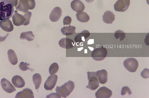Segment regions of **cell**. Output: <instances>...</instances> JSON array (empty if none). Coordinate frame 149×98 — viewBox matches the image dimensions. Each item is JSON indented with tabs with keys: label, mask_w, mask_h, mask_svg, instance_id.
<instances>
[{
	"label": "cell",
	"mask_w": 149,
	"mask_h": 98,
	"mask_svg": "<svg viewBox=\"0 0 149 98\" xmlns=\"http://www.w3.org/2000/svg\"><path fill=\"white\" fill-rule=\"evenodd\" d=\"M14 12V6L10 1L0 0V20L10 19Z\"/></svg>",
	"instance_id": "obj_1"
},
{
	"label": "cell",
	"mask_w": 149,
	"mask_h": 98,
	"mask_svg": "<svg viewBox=\"0 0 149 98\" xmlns=\"http://www.w3.org/2000/svg\"><path fill=\"white\" fill-rule=\"evenodd\" d=\"M74 82L69 81L61 87L57 86L56 91L61 97L66 98L74 90Z\"/></svg>",
	"instance_id": "obj_2"
},
{
	"label": "cell",
	"mask_w": 149,
	"mask_h": 98,
	"mask_svg": "<svg viewBox=\"0 0 149 98\" xmlns=\"http://www.w3.org/2000/svg\"><path fill=\"white\" fill-rule=\"evenodd\" d=\"M16 9L19 11L26 13L29 10H32L35 8V0H19Z\"/></svg>",
	"instance_id": "obj_3"
},
{
	"label": "cell",
	"mask_w": 149,
	"mask_h": 98,
	"mask_svg": "<svg viewBox=\"0 0 149 98\" xmlns=\"http://www.w3.org/2000/svg\"><path fill=\"white\" fill-rule=\"evenodd\" d=\"M88 79L89 82L86 88L91 90H95L99 86V82L97 78V71L96 72H87Z\"/></svg>",
	"instance_id": "obj_4"
},
{
	"label": "cell",
	"mask_w": 149,
	"mask_h": 98,
	"mask_svg": "<svg viewBox=\"0 0 149 98\" xmlns=\"http://www.w3.org/2000/svg\"><path fill=\"white\" fill-rule=\"evenodd\" d=\"M107 50L103 46L97 48L93 50L92 52V57L96 61H102L107 57Z\"/></svg>",
	"instance_id": "obj_5"
},
{
	"label": "cell",
	"mask_w": 149,
	"mask_h": 98,
	"mask_svg": "<svg viewBox=\"0 0 149 98\" xmlns=\"http://www.w3.org/2000/svg\"><path fill=\"white\" fill-rule=\"evenodd\" d=\"M138 62L134 58H129L124 61L123 65L126 70L131 72H135L138 67Z\"/></svg>",
	"instance_id": "obj_6"
},
{
	"label": "cell",
	"mask_w": 149,
	"mask_h": 98,
	"mask_svg": "<svg viewBox=\"0 0 149 98\" xmlns=\"http://www.w3.org/2000/svg\"><path fill=\"white\" fill-rule=\"evenodd\" d=\"M130 4V0H118L114 5L116 11L124 12L128 9Z\"/></svg>",
	"instance_id": "obj_7"
},
{
	"label": "cell",
	"mask_w": 149,
	"mask_h": 98,
	"mask_svg": "<svg viewBox=\"0 0 149 98\" xmlns=\"http://www.w3.org/2000/svg\"><path fill=\"white\" fill-rule=\"evenodd\" d=\"M58 79V76L57 75L54 74L49 76L45 83L44 88L45 89L52 91L55 87Z\"/></svg>",
	"instance_id": "obj_8"
},
{
	"label": "cell",
	"mask_w": 149,
	"mask_h": 98,
	"mask_svg": "<svg viewBox=\"0 0 149 98\" xmlns=\"http://www.w3.org/2000/svg\"><path fill=\"white\" fill-rule=\"evenodd\" d=\"M112 95V92L107 87H102L100 88L95 92V97L97 98H109Z\"/></svg>",
	"instance_id": "obj_9"
},
{
	"label": "cell",
	"mask_w": 149,
	"mask_h": 98,
	"mask_svg": "<svg viewBox=\"0 0 149 98\" xmlns=\"http://www.w3.org/2000/svg\"><path fill=\"white\" fill-rule=\"evenodd\" d=\"M1 84L3 89L8 93H11L16 90L10 82L5 78H3L1 79Z\"/></svg>",
	"instance_id": "obj_10"
},
{
	"label": "cell",
	"mask_w": 149,
	"mask_h": 98,
	"mask_svg": "<svg viewBox=\"0 0 149 98\" xmlns=\"http://www.w3.org/2000/svg\"><path fill=\"white\" fill-rule=\"evenodd\" d=\"M62 10L60 8L56 7L52 10L49 16L51 22H56L58 21L62 16Z\"/></svg>",
	"instance_id": "obj_11"
},
{
	"label": "cell",
	"mask_w": 149,
	"mask_h": 98,
	"mask_svg": "<svg viewBox=\"0 0 149 98\" xmlns=\"http://www.w3.org/2000/svg\"><path fill=\"white\" fill-rule=\"evenodd\" d=\"M12 19L14 25L17 26H19L23 25L26 22V19L24 16L19 14L17 10L15 11V13L12 17Z\"/></svg>",
	"instance_id": "obj_12"
},
{
	"label": "cell",
	"mask_w": 149,
	"mask_h": 98,
	"mask_svg": "<svg viewBox=\"0 0 149 98\" xmlns=\"http://www.w3.org/2000/svg\"><path fill=\"white\" fill-rule=\"evenodd\" d=\"M59 46L65 49H70L74 47V41L70 38H62L58 42Z\"/></svg>",
	"instance_id": "obj_13"
},
{
	"label": "cell",
	"mask_w": 149,
	"mask_h": 98,
	"mask_svg": "<svg viewBox=\"0 0 149 98\" xmlns=\"http://www.w3.org/2000/svg\"><path fill=\"white\" fill-rule=\"evenodd\" d=\"M1 28L8 32H10L14 30V26L11 21L9 19L3 20L0 22Z\"/></svg>",
	"instance_id": "obj_14"
},
{
	"label": "cell",
	"mask_w": 149,
	"mask_h": 98,
	"mask_svg": "<svg viewBox=\"0 0 149 98\" xmlns=\"http://www.w3.org/2000/svg\"><path fill=\"white\" fill-rule=\"evenodd\" d=\"M70 6L73 10L77 13L83 11L85 9L84 5L79 0H74L71 3Z\"/></svg>",
	"instance_id": "obj_15"
},
{
	"label": "cell",
	"mask_w": 149,
	"mask_h": 98,
	"mask_svg": "<svg viewBox=\"0 0 149 98\" xmlns=\"http://www.w3.org/2000/svg\"><path fill=\"white\" fill-rule=\"evenodd\" d=\"M15 98H34V94L32 90L26 88L17 93Z\"/></svg>",
	"instance_id": "obj_16"
},
{
	"label": "cell",
	"mask_w": 149,
	"mask_h": 98,
	"mask_svg": "<svg viewBox=\"0 0 149 98\" xmlns=\"http://www.w3.org/2000/svg\"><path fill=\"white\" fill-rule=\"evenodd\" d=\"M12 83L17 88H22L25 85V82L23 78L19 75H15L13 77L12 79Z\"/></svg>",
	"instance_id": "obj_17"
},
{
	"label": "cell",
	"mask_w": 149,
	"mask_h": 98,
	"mask_svg": "<svg viewBox=\"0 0 149 98\" xmlns=\"http://www.w3.org/2000/svg\"><path fill=\"white\" fill-rule=\"evenodd\" d=\"M90 33L87 30H84L80 33L78 34L74 38L76 43H80L84 42L85 40L90 36Z\"/></svg>",
	"instance_id": "obj_18"
},
{
	"label": "cell",
	"mask_w": 149,
	"mask_h": 98,
	"mask_svg": "<svg viewBox=\"0 0 149 98\" xmlns=\"http://www.w3.org/2000/svg\"><path fill=\"white\" fill-rule=\"evenodd\" d=\"M115 15L111 11L105 12L102 16V20L104 22L107 24H111L115 19Z\"/></svg>",
	"instance_id": "obj_19"
},
{
	"label": "cell",
	"mask_w": 149,
	"mask_h": 98,
	"mask_svg": "<svg viewBox=\"0 0 149 98\" xmlns=\"http://www.w3.org/2000/svg\"><path fill=\"white\" fill-rule=\"evenodd\" d=\"M107 72L105 70L97 71V78L98 81L101 84H106L107 81Z\"/></svg>",
	"instance_id": "obj_20"
},
{
	"label": "cell",
	"mask_w": 149,
	"mask_h": 98,
	"mask_svg": "<svg viewBox=\"0 0 149 98\" xmlns=\"http://www.w3.org/2000/svg\"><path fill=\"white\" fill-rule=\"evenodd\" d=\"M76 28L75 26H64L61 30V32L64 35L66 36L72 35L75 33Z\"/></svg>",
	"instance_id": "obj_21"
},
{
	"label": "cell",
	"mask_w": 149,
	"mask_h": 98,
	"mask_svg": "<svg viewBox=\"0 0 149 98\" xmlns=\"http://www.w3.org/2000/svg\"><path fill=\"white\" fill-rule=\"evenodd\" d=\"M8 55L9 61L10 63L13 65H16L18 62V58L14 50H9L8 51Z\"/></svg>",
	"instance_id": "obj_22"
},
{
	"label": "cell",
	"mask_w": 149,
	"mask_h": 98,
	"mask_svg": "<svg viewBox=\"0 0 149 98\" xmlns=\"http://www.w3.org/2000/svg\"><path fill=\"white\" fill-rule=\"evenodd\" d=\"M77 19L81 22H86L90 20V17L88 14L84 12H80L76 14Z\"/></svg>",
	"instance_id": "obj_23"
},
{
	"label": "cell",
	"mask_w": 149,
	"mask_h": 98,
	"mask_svg": "<svg viewBox=\"0 0 149 98\" xmlns=\"http://www.w3.org/2000/svg\"><path fill=\"white\" fill-rule=\"evenodd\" d=\"M20 38L21 40H26L29 42L34 40V35L32 31H29L21 33Z\"/></svg>",
	"instance_id": "obj_24"
},
{
	"label": "cell",
	"mask_w": 149,
	"mask_h": 98,
	"mask_svg": "<svg viewBox=\"0 0 149 98\" xmlns=\"http://www.w3.org/2000/svg\"><path fill=\"white\" fill-rule=\"evenodd\" d=\"M33 83L35 85L36 90H38L39 88L40 85L42 83V78L40 74L37 73L33 75Z\"/></svg>",
	"instance_id": "obj_25"
},
{
	"label": "cell",
	"mask_w": 149,
	"mask_h": 98,
	"mask_svg": "<svg viewBox=\"0 0 149 98\" xmlns=\"http://www.w3.org/2000/svg\"><path fill=\"white\" fill-rule=\"evenodd\" d=\"M59 69V67L57 63H54L50 65L49 69V72L50 75H54L56 73Z\"/></svg>",
	"instance_id": "obj_26"
},
{
	"label": "cell",
	"mask_w": 149,
	"mask_h": 98,
	"mask_svg": "<svg viewBox=\"0 0 149 98\" xmlns=\"http://www.w3.org/2000/svg\"><path fill=\"white\" fill-rule=\"evenodd\" d=\"M114 37L116 39H119L120 42L123 40L126 37L125 33L122 30H118L114 33Z\"/></svg>",
	"instance_id": "obj_27"
},
{
	"label": "cell",
	"mask_w": 149,
	"mask_h": 98,
	"mask_svg": "<svg viewBox=\"0 0 149 98\" xmlns=\"http://www.w3.org/2000/svg\"><path fill=\"white\" fill-rule=\"evenodd\" d=\"M32 13L31 12L28 11V12L24 14V17L26 19V22L24 24V26H27L30 24V20L31 17Z\"/></svg>",
	"instance_id": "obj_28"
},
{
	"label": "cell",
	"mask_w": 149,
	"mask_h": 98,
	"mask_svg": "<svg viewBox=\"0 0 149 98\" xmlns=\"http://www.w3.org/2000/svg\"><path fill=\"white\" fill-rule=\"evenodd\" d=\"M29 63H24V62H21L20 63L19 65V68L20 69L21 71H27L28 70H31L30 68L29 67H28V65H29Z\"/></svg>",
	"instance_id": "obj_29"
},
{
	"label": "cell",
	"mask_w": 149,
	"mask_h": 98,
	"mask_svg": "<svg viewBox=\"0 0 149 98\" xmlns=\"http://www.w3.org/2000/svg\"><path fill=\"white\" fill-rule=\"evenodd\" d=\"M126 93H127L129 95H130L132 94V92L128 87L125 86V87H124L122 88L121 94L122 96H124V95H126Z\"/></svg>",
	"instance_id": "obj_30"
},
{
	"label": "cell",
	"mask_w": 149,
	"mask_h": 98,
	"mask_svg": "<svg viewBox=\"0 0 149 98\" xmlns=\"http://www.w3.org/2000/svg\"><path fill=\"white\" fill-rule=\"evenodd\" d=\"M72 22V19L70 17L66 16L64 18L63 21V24L64 26L65 25H69L71 24Z\"/></svg>",
	"instance_id": "obj_31"
},
{
	"label": "cell",
	"mask_w": 149,
	"mask_h": 98,
	"mask_svg": "<svg viewBox=\"0 0 149 98\" xmlns=\"http://www.w3.org/2000/svg\"><path fill=\"white\" fill-rule=\"evenodd\" d=\"M149 70L146 68L142 71L141 75L142 77L146 79L149 78Z\"/></svg>",
	"instance_id": "obj_32"
},
{
	"label": "cell",
	"mask_w": 149,
	"mask_h": 98,
	"mask_svg": "<svg viewBox=\"0 0 149 98\" xmlns=\"http://www.w3.org/2000/svg\"><path fill=\"white\" fill-rule=\"evenodd\" d=\"M46 98H61V96L58 93H52L50 95L46 96Z\"/></svg>",
	"instance_id": "obj_33"
},
{
	"label": "cell",
	"mask_w": 149,
	"mask_h": 98,
	"mask_svg": "<svg viewBox=\"0 0 149 98\" xmlns=\"http://www.w3.org/2000/svg\"><path fill=\"white\" fill-rule=\"evenodd\" d=\"M13 6H16L18 4V0H9Z\"/></svg>",
	"instance_id": "obj_34"
},
{
	"label": "cell",
	"mask_w": 149,
	"mask_h": 98,
	"mask_svg": "<svg viewBox=\"0 0 149 98\" xmlns=\"http://www.w3.org/2000/svg\"><path fill=\"white\" fill-rule=\"evenodd\" d=\"M9 34H8L5 37H2L0 36V42H3L4 41L5 39H6V38H7L8 35H9Z\"/></svg>",
	"instance_id": "obj_35"
},
{
	"label": "cell",
	"mask_w": 149,
	"mask_h": 98,
	"mask_svg": "<svg viewBox=\"0 0 149 98\" xmlns=\"http://www.w3.org/2000/svg\"><path fill=\"white\" fill-rule=\"evenodd\" d=\"M86 2L88 3H91L94 1V0H86Z\"/></svg>",
	"instance_id": "obj_36"
}]
</instances>
